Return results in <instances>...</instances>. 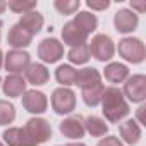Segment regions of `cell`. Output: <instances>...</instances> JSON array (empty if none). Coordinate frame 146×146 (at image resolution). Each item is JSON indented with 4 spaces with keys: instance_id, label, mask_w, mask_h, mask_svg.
<instances>
[{
    "instance_id": "22",
    "label": "cell",
    "mask_w": 146,
    "mask_h": 146,
    "mask_svg": "<svg viewBox=\"0 0 146 146\" xmlns=\"http://www.w3.org/2000/svg\"><path fill=\"white\" fill-rule=\"evenodd\" d=\"M55 79L62 88H69L74 86L76 81V69L72 67L70 64H62L55 69Z\"/></svg>"
},
{
    "instance_id": "16",
    "label": "cell",
    "mask_w": 146,
    "mask_h": 146,
    "mask_svg": "<svg viewBox=\"0 0 146 146\" xmlns=\"http://www.w3.org/2000/svg\"><path fill=\"white\" fill-rule=\"evenodd\" d=\"M119 134H120V137L124 139V143L134 146V144L139 143L143 131H141V125H139L137 120H134V119H127L125 122L119 124Z\"/></svg>"
},
{
    "instance_id": "4",
    "label": "cell",
    "mask_w": 146,
    "mask_h": 146,
    "mask_svg": "<svg viewBox=\"0 0 146 146\" xmlns=\"http://www.w3.org/2000/svg\"><path fill=\"white\" fill-rule=\"evenodd\" d=\"M52 108L57 115H69L76 110L78 105V96L70 88H57L52 93Z\"/></svg>"
},
{
    "instance_id": "29",
    "label": "cell",
    "mask_w": 146,
    "mask_h": 146,
    "mask_svg": "<svg viewBox=\"0 0 146 146\" xmlns=\"http://www.w3.org/2000/svg\"><path fill=\"white\" fill-rule=\"evenodd\" d=\"M96 146H124V143L117 137V136H105L98 141Z\"/></svg>"
},
{
    "instance_id": "1",
    "label": "cell",
    "mask_w": 146,
    "mask_h": 146,
    "mask_svg": "<svg viewBox=\"0 0 146 146\" xmlns=\"http://www.w3.org/2000/svg\"><path fill=\"white\" fill-rule=\"evenodd\" d=\"M102 112L107 122L120 124L131 112L129 102L124 98L122 90L117 86H108L103 90L102 96Z\"/></svg>"
},
{
    "instance_id": "33",
    "label": "cell",
    "mask_w": 146,
    "mask_h": 146,
    "mask_svg": "<svg viewBox=\"0 0 146 146\" xmlns=\"http://www.w3.org/2000/svg\"><path fill=\"white\" fill-rule=\"evenodd\" d=\"M7 9V2H4V0H0V14H4V11Z\"/></svg>"
},
{
    "instance_id": "19",
    "label": "cell",
    "mask_w": 146,
    "mask_h": 146,
    "mask_svg": "<svg viewBox=\"0 0 146 146\" xmlns=\"http://www.w3.org/2000/svg\"><path fill=\"white\" fill-rule=\"evenodd\" d=\"M43 23H45V19H43V16L38 12V11H31V12H26V14H23L21 16V19H19V26L21 28H24L29 35H38L40 31H41V28H43Z\"/></svg>"
},
{
    "instance_id": "21",
    "label": "cell",
    "mask_w": 146,
    "mask_h": 146,
    "mask_svg": "<svg viewBox=\"0 0 146 146\" xmlns=\"http://www.w3.org/2000/svg\"><path fill=\"white\" fill-rule=\"evenodd\" d=\"M84 129L93 137H103L108 132V124L105 119H102L98 115H90L84 119Z\"/></svg>"
},
{
    "instance_id": "32",
    "label": "cell",
    "mask_w": 146,
    "mask_h": 146,
    "mask_svg": "<svg viewBox=\"0 0 146 146\" xmlns=\"http://www.w3.org/2000/svg\"><path fill=\"white\" fill-rule=\"evenodd\" d=\"M143 110H144V105H141L137 108V119H139V122H143Z\"/></svg>"
},
{
    "instance_id": "10",
    "label": "cell",
    "mask_w": 146,
    "mask_h": 146,
    "mask_svg": "<svg viewBox=\"0 0 146 146\" xmlns=\"http://www.w3.org/2000/svg\"><path fill=\"white\" fill-rule=\"evenodd\" d=\"M23 107L26 112H29L33 115H40V113L46 112L48 98L45 93H41L38 90H26L23 93Z\"/></svg>"
},
{
    "instance_id": "38",
    "label": "cell",
    "mask_w": 146,
    "mask_h": 146,
    "mask_svg": "<svg viewBox=\"0 0 146 146\" xmlns=\"http://www.w3.org/2000/svg\"><path fill=\"white\" fill-rule=\"evenodd\" d=\"M0 84H2V78H0Z\"/></svg>"
},
{
    "instance_id": "13",
    "label": "cell",
    "mask_w": 146,
    "mask_h": 146,
    "mask_svg": "<svg viewBox=\"0 0 146 146\" xmlns=\"http://www.w3.org/2000/svg\"><path fill=\"white\" fill-rule=\"evenodd\" d=\"M24 76H26L24 78L26 83H29L33 86H43L50 79V70L46 69L45 64L35 62V64H29V67L24 70Z\"/></svg>"
},
{
    "instance_id": "12",
    "label": "cell",
    "mask_w": 146,
    "mask_h": 146,
    "mask_svg": "<svg viewBox=\"0 0 146 146\" xmlns=\"http://www.w3.org/2000/svg\"><path fill=\"white\" fill-rule=\"evenodd\" d=\"M62 41L65 45H69L70 48L72 46H79V45H83V43L88 41V35L81 28H78L72 21H69L62 28Z\"/></svg>"
},
{
    "instance_id": "15",
    "label": "cell",
    "mask_w": 146,
    "mask_h": 146,
    "mask_svg": "<svg viewBox=\"0 0 146 146\" xmlns=\"http://www.w3.org/2000/svg\"><path fill=\"white\" fill-rule=\"evenodd\" d=\"M26 79L21 74H9L4 81H2V90L4 95L9 98H17L23 96V93L26 91Z\"/></svg>"
},
{
    "instance_id": "27",
    "label": "cell",
    "mask_w": 146,
    "mask_h": 146,
    "mask_svg": "<svg viewBox=\"0 0 146 146\" xmlns=\"http://www.w3.org/2000/svg\"><path fill=\"white\" fill-rule=\"evenodd\" d=\"M2 139L7 146H23V132L21 127H9L4 131Z\"/></svg>"
},
{
    "instance_id": "2",
    "label": "cell",
    "mask_w": 146,
    "mask_h": 146,
    "mask_svg": "<svg viewBox=\"0 0 146 146\" xmlns=\"http://www.w3.org/2000/svg\"><path fill=\"white\" fill-rule=\"evenodd\" d=\"M23 146H40L52 137L50 122L43 117H31L23 127Z\"/></svg>"
},
{
    "instance_id": "26",
    "label": "cell",
    "mask_w": 146,
    "mask_h": 146,
    "mask_svg": "<svg viewBox=\"0 0 146 146\" xmlns=\"http://www.w3.org/2000/svg\"><path fill=\"white\" fill-rule=\"evenodd\" d=\"M53 7L62 14V16H70V14H76L81 7L79 0H55Z\"/></svg>"
},
{
    "instance_id": "37",
    "label": "cell",
    "mask_w": 146,
    "mask_h": 146,
    "mask_svg": "<svg viewBox=\"0 0 146 146\" xmlns=\"http://www.w3.org/2000/svg\"><path fill=\"white\" fill-rule=\"evenodd\" d=\"M0 146H5V144H4V143H2V141H0Z\"/></svg>"
},
{
    "instance_id": "14",
    "label": "cell",
    "mask_w": 146,
    "mask_h": 146,
    "mask_svg": "<svg viewBox=\"0 0 146 146\" xmlns=\"http://www.w3.org/2000/svg\"><path fill=\"white\" fill-rule=\"evenodd\" d=\"M33 41V35H29L24 28H21L17 23L9 29L7 35V43L12 46V50H23L26 46H29Z\"/></svg>"
},
{
    "instance_id": "17",
    "label": "cell",
    "mask_w": 146,
    "mask_h": 146,
    "mask_svg": "<svg viewBox=\"0 0 146 146\" xmlns=\"http://www.w3.org/2000/svg\"><path fill=\"white\" fill-rule=\"evenodd\" d=\"M103 76L113 86L115 84H120V83H124L129 78V67L125 64H120V62H110L108 65H105Z\"/></svg>"
},
{
    "instance_id": "18",
    "label": "cell",
    "mask_w": 146,
    "mask_h": 146,
    "mask_svg": "<svg viewBox=\"0 0 146 146\" xmlns=\"http://www.w3.org/2000/svg\"><path fill=\"white\" fill-rule=\"evenodd\" d=\"M100 83H102V74H100V70H96V69H93V67H84V69L76 70V81H74V84L79 86L81 90L91 88V86L100 84Z\"/></svg>"
},
{
    "instance_id": "6",
    "label": "cell",
    "mask_w": 146,
    "mask_h": 146,
    "mask_svg": "<svg viewBox=\"0 0 146 146\" xmlns=\"http://www.w3.org/2000/svg\"><path fill=\"white\" fill-rule=\"evenodd\" d=\"M122 95L131 103H143L146 100V76L132 74L124 81Z\"/></svg>"
},
{
    "instance_id": "28",
    "label": "cell",
    "mask_w": 146,
    "mask_h": 146,
    "mask_svg": "<svg viewBox=\"0 0 146 146\" xmlns=\"http://www.w3.org/2000/svg\"><path fill=\"white\" fill-rule=\"evenodd\" d=\"M38 5V2H35V0H31V2H23V0H12V2L7 4V7L16 12V14H26V12H31L35 11Z\"/></svg>"
},
{
    "instance_id": "31",
    "label": "cell",
    "mask_w": 146,
    "mask_h": 146,
    "mask_svg": "<svg viewBox=\"0 0 146 146\" xmlns=\"http://www.w3.org/2000/svg\"><path fill=\"white\" fill-rule=\"evenodd\" d=\"M131 7H132V9L136 7L137 12H144V4H143V2H131ZM137 12H136V14H137Z\"/></svg>"
},
{
    "instance_id": "30",
    "label": "cell",
    "mask_w": 146,
    "mask_h": 146,
    "mask_svg": "<svg viewBox=\"0 0 146 146\" xmlns=\"http://www.w3.org/2000/svg\"><path fill=\"white\" fill-rule=\"evenodd\" d=\"M86 5L91 9V11H105L110 7V2L108 0H102V2H95V0H88Z\"/></svg>"
},
{
    "instance_id": "5",
    "label": "cell",
    "mask_w": 146,
    "mask_h": 146,
    "mask_svg": "<svg viewBox=\"0 0 146 146\" xmlns=\"http://www.w3.org/2000/svg\"><path fill=\"white\" fill-rule=\"evenodd\" d=\"M88 46H90L91 57H95L98 62H108V60H112V57L115 55V43H113V40H112L108 35H105V33L95 35Z\"/></svg>"
},
{
    "instance_id": "35",
    "label": "cell",
    "mask_w": 146,
    "mask_h": 146,
    "mask_svg": "<svg viewBox=\"0 0 146 146\" xmlns=\"http://www.w3.org/2000/svg\"><path fill=\"white\" fill-rule=\"evenodd\" d=\"M2 67H4V52L0 50V69H2Z\"/></svg>"
},
{
    "instance_id": "23",
    "label": "cell",
    "mask_w": 146,
    "mask_h": 146,
    "mask_svg": "<svg viewBox=\"0 0 146 146\" xmlns=\"http://www.w3.org/2000/svg\"><path fill=\"white\" fill-rule=\"evenodd\" d=\"M103 90H105L103 83H100V84H95V86H91V88H86V90H81V96H83V102H84L88 107H91V108L98 107V105L102 103Z\"/></svg>"
},
{
    "instance_id": "9",
    "label": "cell",
    "mask_w": 146,
    "mask_h": 146,
    "mask_svg": "<svg viewBox=\"0 0 146 146\" xmlns=\"http://www.w3.org/2000/svg\"><path fill=\"white\" fill-rule=\"evenodd\" d=\"M58 131L64 137H69V139H81L84 137L86 134V129H84V117L83 115H69L65 117L60 124H58Z\"/></svg>"
},
{
    "instance_id": "34",
    "label": "cell",
    "mask_w": 146,
    "mask_h": 146,
    "mask_svg": "<svg viewBox=\"0 0 146 146\" xmlns=\"http://www.w3.org/2000/svg\"><path fill=\"white\" fill-rule=\"evenodd\" d=\"M65 146H86V144H84V143H79V141H78V143H67Z\"/></svg>"
},
{
    "instance_id": "36",
    "label": "cell",
    "mask_w": 146,
    "mask_h": 146,
    "mask_svg": "<svg viewBox=\"0 0 146 146\" xmlns=\"http://www.w3.org/2000/svg\"><path fill=\"white\" fill-rule=\"evenodd\" d=\"M2 28H4V21H0V40H2Z\"/></svg>"
},
{
    "instance_id": "7",
    "label": "cell",
    "mask_w": 146,
    "mask_h": 146,
    "mask_svg": "<svg viewBox=\"0 0 146 146\" xmlns=\"http://www.w3.org/2000/svg\"><path fill=\"white\" fill-rule=\"evenodd\" d=\"M36 53H38L41 62L55 64V62H58L64 57V45L57 38H45V40L40 41Z\"/></svg>"
},
{
    "instance_id": "11",
    "label": "cell",
    "mask_w": 146,
    "mask_h": 146,
    "mask_svg": "<svg viewBox=\"0 0 146 146\" xmlns=\"http://www.w3.org/2000/svg\"><path fill=\"white\" fill-rule=\"evenodd\" d=\"M137 24H139V16L131 9H119L113 16V28L122 35L132 33L137 28Z\"/></svg>"
},
{
    "instance_id": "20",
    "label": "cell",
    "mask_w": 146,
    "mask_h": 146,
    "mask_svg": "<svg viewBox=\"0 0 146 146\" xmlns=\"http://www.w3.org/2000/svg\"><path fill=\"white\" fill-rule=\"evenodd\" d=\"M72 23H74L78 28H81L88 36L91 33L96 31L98 28V17L93 14V12H88V11H83V12H78L74 16V19H72Z\"/></svg>"
},
{
    "instance_id": "24",
    "label": "cell",
    "mask_w": 146,
    "mask_h": 146,
    "mask_svg": "<svg viewBox=\"0 0 146 146\" xmlns=\"http://www.w3.org/2000/svg\"><path fill=\"white\" fill-rule=\"evenodd\" d=\"M67 58H69L70 64H76V65L88 64L90 58H91L88 43H83V45H79V46H72V48L67 52Z\"/></svg>"
},
{
    "instance_id": "8",
    "label": "cell",
    "mask_w": 146,
    "mask_h": 146,
    "mask_svg": "<svg viewBox=\"0 0 146 146\" xmlns=\"http://www.w3.org/2000/svg\"><path fill=\"white\" fill-rule=\"evenodd\" d=\"M31 64V55L24 50H9L4 55V67L9 74H21Z\"/></svg>"
},
{
    "instance_id": "25",
    "label": "cell",
    "mask_w": 146,
    "mask_h": 146,
    "mask_svg": "<svg viewBox=\"0 0 146 146\" xmlns=\"http://www.w3.org/2000/svg\"><path fill=\"white\" fill-rule=\"evenodd\" d=\"M14 120H16V107L7 100H0V125H9Z\"/></svg>"
},
{
    "instance_id": "3",
    "label": "cell",
    "mask_w": 146,
    "mask_h": 146,
    "mask_svg": "<svg viewBox=\"0 0 146 146\" xmlns=\"http://www.w3.org/2000/svg\"><path fill=\"white\" fill-rule=\"evenodd\" d=\"M117 52L129 64H141L146 58V48H144L143 40L134 38V36H125V38L119 40Z\"/></svg>"
}]
</instances>
